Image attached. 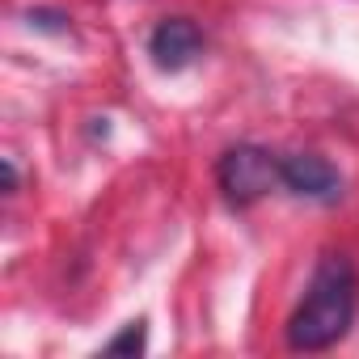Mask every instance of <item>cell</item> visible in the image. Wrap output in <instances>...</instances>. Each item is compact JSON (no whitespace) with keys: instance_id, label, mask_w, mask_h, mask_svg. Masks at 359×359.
Segmentation results:
<instances>
[{"instance_id":"5b68a950","label":"cell","mask_w":359,"mask_h":359,"mask_svg":"<svg viewBox=\"0 0 359 359\" xmlns=\"http://www.w3.org/2000/svg\"><path fill=\"white\" fill-rule=\"evenodd\" d=\"M144 351V321H131L118 338L106 342V355H140Z\"/></svg>"},{"instance_id":"6da1fadb","label":"cell","mask_w":359,"mask_h":359,"mask_svg":"<svg viewBox=\"0 0 359 359\" xmlns=\"http://www.w3.org/2000/svg\"><path fill=\"white\" fill-rule=\"evenodd\" d=\"M359 304V279L346 254H325L309 279L304 300L287 317V346L292 351H325L346 338Z\"/></svg>"},{"instance_id":"7a4b0ae2","label":"cell","mask_w":359,"mask_h":359,"mask_svg":"<svg viewBox=\"0 0 359 359\" xmlns=\"http://www.w3.org/2000/svg\"><path fill=\"white\" fill-rule=\"evenodd\" d=\"M216 182H220V191L233 208H250L271 187H279V156L258 148V144H237L220 156Z\"/></svg>"},{"instance_id":"277c9868","label":"cell","mask_w":359,"mask_h":359,"mask_svg":"<svg viewBox=\"0 0 359 359\" xmlns=\"http://www.w3.org/2000/svg\"><path fill=\"white\" fill-rule=\"evenodd\" d=\"M148 55L161 72H182L203 55V30L191 18H165L148 34Z\"/></svg>"},{"instance_id":"3957f363","label":"cell","mask_w":359,"mask_h":359,"mask_svg":"<svg viewBox=\"0 0 359 359\" xmlns=\"http://www.w3.org/2000/svg\"><path fill=\"white\" fill-rule=\"evenodd\" d=\"M279 187L292 191L296 199H313V203H334L342 195V173L313 152H292L279 156Z\"/></svg>"}]
</instances>
